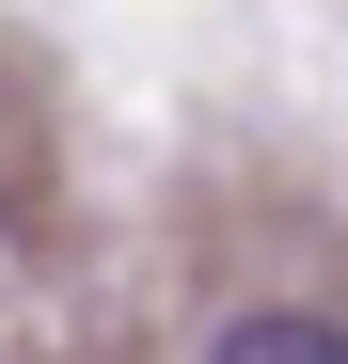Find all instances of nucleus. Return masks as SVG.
<instances>
[{
  "mask_svg": "<svg viewBox=\"0 0 348 364\" xmlns=\"http://www.w3.org/2000/svg\"><path fill=\"white\" fill-rule=\"evenodd\" d=\"M206 364H348V333L317 317V301H254V317H222Z\"/></svg>",
  "mask_w": 348,
  "mask_h": 364,
  "instance_id": "obj_1",
  "label": "nucleus"
},
{
  "mask_svg": "<svg viewBox=\"0 0 348 364\" xmlns=\"http://www.w3.org/2000/svg\"><path fill=\"white\" fill-rule=\"evenodd\" d=\"M16 206H32V143L0 127V237H16Z\"/></svg>",
  "mask_w": 348,
  "mask_h": 364,
  "instance_id": "obj_2",
  "label": "nucleus"
}]
</instances>
